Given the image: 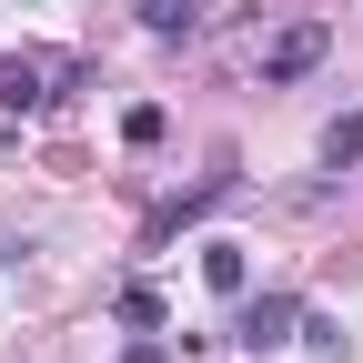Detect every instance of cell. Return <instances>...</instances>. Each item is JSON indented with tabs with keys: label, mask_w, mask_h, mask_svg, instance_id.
<instances>
[{
	"label": "cell",
	"mask_w": 363,
	"mask_h": 363,
	"mask_svg": "<svg viewBox=\"0 0 363 363\" xmlns=\"http://www.w3.org/2000/svg\"><path fill=\"white\" fill-rule=\"evenodd\" d=\"M293 333H303V293H242V323H233L242 353H283Z\"/></svg>",
	"instance_id": "1"
},
{
	"label": "cell",
	"mask_w": 363,
	"mask_h": 363,
	"mask_svg": "<svg viewBox=\"0 0 363 363\" xmlns=\"http://www.w3.org/2000/svg\"><path fill=\"white\" fill-rule=\"evenodd\" d=\"M51 81H81V61L11 51V61H0V111H51Z\"/></svg>",
	"instance_id": "2"
},
{
	"label": "cell",
	"mask_w": 363,
	"mask_h": 363,
	"mask_svg": "<svg viewBox=\"0 0 363 363\" xmlns=\"http://www.w3.org/2000/svg\"><path fill=\"white\" fill-rule=\"evenodd\" d=\"M323 21H293V30H272L262 40V81H303V71H323Z\"/></svg>",
	"instance_id": "3"
},
{
	"label": "cell",
	"mask_w": 363,
	"mask_h": 363,
	"mask_svg": "<svg viewBox=\"0 0 363 363\" xmlns=\"http://www.w3.org/2000/svg\"><path fill=\"white\" fill-rule=\"evenodd\" d=\"M202 283L212 293H252V252L242 242H202Z\"/></svg>",
	"instance_id": "4"
},
{
	"label": "cell",
	"mask_w": 363,
	"mask_h": 363,
	"mask_svg": "<svg viewBox=\"0 0 363 363\" xmlns=\"http://www.w3.org/2000/svg\"><path fill=\"white\" fill-rule=\"evenodd\" d=\"M363 162V111H343L333 131H323V172H353Z\"/></svg>",
	"instance_id": "5"
},
{
	"label": "cell",
	"mask_w": 363,
	"mask_h": 363,
	"mask_svg": "<svg viewBox=\"0 0 363 363\" xmlns=\"http://www.w3.org/2000/svg\"><path fill=\"white\" fill-rule=\"evenodd\" d=\"M192 21H202V11H192V0H142V30H152V40H182V30H192Z\"/></svg>",
	"instance_id": "6"
},
{
	"label": "cell",
	"mask_w": 363,
	"mask_h": 363,
	"mask_svg": "<svg viewBox=\"0 0 363 363\" xmlns=\"http://www.w3.org/2000/svg\"><path fill=\"white\" fill-rule=\"evenodd\" d=\"M121 323H131V333H152V323H162V293H152V283H131V293H121Z\"/></svg>",
	"instance_id": "7"
},
{
	"label": "cell",
	"mask_w": 363,
	"mask_h": 363,
	"mask_svg": "<svg viewBox=\"0 0 363 363\" xmlns=\"http://www.w3.org/2000/svg\"><path fill=\"white\" fill-rule=\"evenodd\" d=\"M121 142H131V152H152V142H162V101H142V111H121Z\"/></svg>",
	"instance_id": "8"
},
{
	"label": "cell",
	"mask_w": 363,
	"mask_h": 363,
	"mask_svg": "<svg viewBox=\"0 0 363 363\" xmlns=\"http://www.w3.org/2000/svg\"><path fill=\"white\" fill-rule=\"evenodd\" d=\"M121 363H172V353H162V343H131V353H121Z\"/></svg>",
	"instance_id": "9"
}]
</instances>
